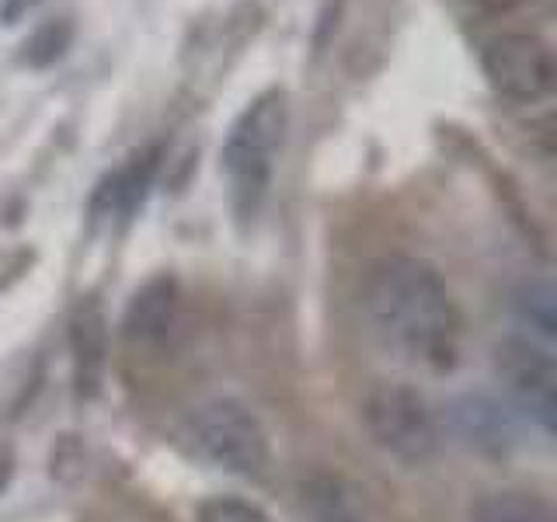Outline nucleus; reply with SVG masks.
I'll list each match as a JSON object with an SVG mask.
<instances>
[{
  "instance_id": "1",
  "label": "nucleus",
  "mask_w": 557,
  "mask_h": 522,
  "mask_svg": "<svg viewBox=\"0 0 557 522\" xmlns=\"http://www.w3.org/2000/svg\"><path fill=\"white\" fill-rule=\"evenodd\" d=\"M362 310L391 356L414 370L446 373L460 356V307L429 261L394 254L366 275Z\"/></svg>"
},
{
  "instance_id": "2",
  "label": "nucleus",
  "mask_w": 557,
  "mask_h": 522,
  "mask_svg": "<svg viewBox=\"0 0 557 522\" xmlns=\"http://www.w3.org/2000/svg\"><path fill=\"white\" fill-rule=\"evenodd\" d=\"M289 129V104L283 91H265L255 98L248 109L226 133L223 144V174L231 185V206L240 223H255L261 206L269 199L275 157L283 150Z\"/></svg>"
},
{
  "instance_id": "3",
  "label": "nucleus",
  "mask_w": 557,
  "mask_h": 522,
  "mask_svg": "<svg viewBox=\"0 0 557 522\" xmlns=\"http://www.w3.org/2000/svg\"><path fill=\"white\" fill-rule=\"evenodd\" d=\"M188 443L209 467L237 477H261L269 467V435L240 400L220 397L188 418Z\"/></svg>"
},
{
  "instance_id": "4",
  "label": "nucleus",
  "mask_w": 557,
  "mask_h": 522,
  "mask_svg": "<svg viewBox=\"0 0 557 522\" xmlns=\"http://www.w3.org/2000/svg\"><path fill=\"white\" fill-rule=\"evenodd\" d=\"M362 425L383 452L408 467H422L440 452V422L429 400L408 383L370 387L362 397Z\"/></svg>"
},
{
  "instance_id": "5",
  "label": "nucleus",
  "mask_w": 557,
  "mask_h": 522,
  "mask_svg": "<svg viewBox=\"0 0 557 522\" xmlns=\"http://www.w3.org/2000/svg\"><path fill=\"white\" fill-rule=\"evenodd\" d=\"M495 373L502 380L509 405L550 435L557 411V362L554 348L540 345L527 335H509L495 348Z\"/></svg>"
},
{
  "instance_id": "6",
  "label": "nucleus",
  "mask_w": 557,
  "mask_h": 522,
  "mask_svg": "<svg viewBox=\"0 0 557 522\" xmlns=\"http://www.w3.org/2000/svg\"><path fill=\"white\" fill-rule=\"evenodd\" d=\"M481 70L487 84L502 98L533 104L550 95L554 87V57L550 46L536 35L505 32L481 49Z\"/></svg>"
},
{
  "instance_id": "7",
  "label": "nucleus",
  "mask_w": 557,
  "mask_h": 522,
  "mask_svg": "<svg viewBox=\"0 0 557 522\" xmlns=\"http://www.w3.org/2000/svg\"><path fill=\"white\" fill-rule=\"evenodd\" d=\"M449 425L470 449L502 457L516 443V408L492 394H460L449 405Z\"/></svg>"
},
{
  "instance_id": "8",
  "label": "nucleus",
  "mask_w": 557,
  "mask_h": 522,
  "mask_svg": "<svg viewBox=\"0 0 557 522\" xmlns=\"http://www.w3.org/2000/svg\"><path fill=\"white\" fill-rule=\"evenodd\" d=\"M70 356H74V387L81 400L101 394L104 370H109V321L98 300L77 303L70 318Z\"/></svg>"
},
{
  "instance_id": "9",
  "label": "nucleus",
  "mask_w": 557,
  "mask_h": 522,
  "mask_svg": "<svg viewBox=\"0 0 557 522\" xmlns=\"http://www.w3.org/2000/svg\"><path fill=\"white\" fill-rule=\"evenodd\" d=\"M178 324V283L171 275H157L139 289L122 318V335L136 348H157Z\"/></svg>"
},
{
  "instance_id": "10",
  "label": "nucleus",
  "mask_w": 557,
  "mask_h": 522,
  "mask_svg": "<svg viewBox=\"0 0 557 522\" xmlns=\"http://www.w3.org/2000/svg\"><path fill=\"white\" fill-rule=\"evenodd\" d=\"M296 522H366L356 492L335 474H313L293 498Z\"/></svg>"
},
{
  "instance_id": "11",
  "label": "nucleus",
  "mask_w": 557,
  "mask_h": 522,
  "mask_svg": "<svg viewBox=\"0 0 557 522\" xmlns=\"http://www.w3.org/2000/svg\"><path fill=\"white\" fill-rule=\"evenodd\" d=\"M157 174V150L147 153H136L126 167H119L109 182L98 188L95 196V213L98 216H119V220H129L136 213V206L144 202L147 188Z\"/></svg>"
},
{
  "instance_id": "12",
  "label": "nucleus",
  "mask_w": 557,
  "mask_h": 522,
  "mask_svg": "<svg viewBox=\"0 0 557 522\" xmlns=\"http://www.w3.org/2000/svg\"><path fill=\"white\" fill-rule=\"evenodd\" d=\"M512 313L522 327V335L554 348V341H557V293L547 278L522 283L519 293L512 296Z\"/></svg>"
},
{
  "instance_id": "13",
  "label": "nucleus",
  "mask_w": 557,
  "mask_h": 522,
  "mask_svg": "<svg viewBox=\"0 0 557 522\" xmlns=\"http://www.w3.org/2000/svg\"><path fill=\"white\" fill-rule=\"evenodd\" d=\"M470 522H557V512L547 498L533 492H484L470 505Z\"/></svg>"
},
{
  "instance_id": "14",
  "label": "nucleus",
  "mask_w": 557,
  "mask_h": 522,
  "mask_svg": "<svg viewBox=\"0 0 557 522\" xmlns=\"http://www.w3.org/2000/svg\"><path fill=\"white\" fill-rule=\"evenodd\" d=\"M70 35H74V28H70L66 22H49V25H42L39 32L32 35L28 39V52H25V60L32 63V66H46V63H52V60H60L63 57V49L70 46Z\"/></svg>"
},
{
  "instance_id": "15",
  "label": "nucleus",
  "mask_w": 557,
  "mask_h": 522,
  "mask_svg": "<svg viewBox=\"0 0 557 522\" xmlns=\"http://www.w3.org/2000/svg\"><path fill=\"white\" fill-rule=\"evenodd\" d=\"M199 522H272L258 505L244 501V498H231V495H220V498H209L202 509H199Z\"/></svg>"
},
{
  "instance_id": "16",
  "label": "nucleus",
  "mask_w": 557,
  "mask_h": 522,
  "mask_svg": "<svg viewBox=\"0 0 557 522\" xmlns=\"http://www.w3.org/2000/svg\"><path fill=\"white\" fill-rule=\"evenodd\" d=\"M481 4H484L487 11H512V8H519V4H527V0H481Z\"/></svg>"
}]
</instances>
